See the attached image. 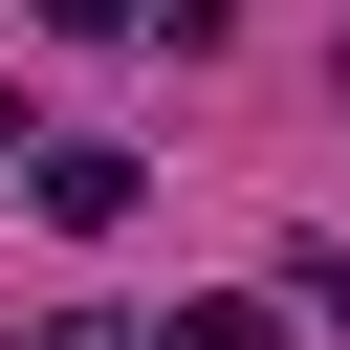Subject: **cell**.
I'll use <instances>...</instances> for the list:
<instances>
[{
  "mask_svg": "<svg viewBox=\"0 0 350 350\" xmlns=\"http://www.w3.org/2000/svg\"><path fill=\"white\" fill-rule=\"evenodd\" d=\"M22 197H44L66 241H109V219H131V153H109V131H44V175H22Z\"/></svg>",
  "mask_w": 350,
  "mask_h": 350,
  "instance_id": "cell-1",
  "label": "cell"
},
{
  "mask_svg": "<svg viewBox=\"0 0 350 350\" xmlns=\"http://www.w3.org/2000/svg\"><path fill=\"white\" fill-rule=\"evenodd\" d=\"M153 350H284V306H262V284H219V306H175Z\"/></svg>",
  "mask_w": 350,
  "mask_h": 350,
  "instance_id": "cell-2",
  "label": "cell"
},
{
  "mask_svg": "<svg viewBox=\"0 0 350 350\" xmlns=\"http://www.w3.org/2000/svg\"><path fill=\"white\" fill-rule=\"evenodd\" d=\"M0 153H22V175H44V131H22V66H0Z\"/></svg>",
  "mask_w": 350,
  "mask_h": 350,
  "instance_id": "cell-3",
  "label": "cell"
}]
</instances>
